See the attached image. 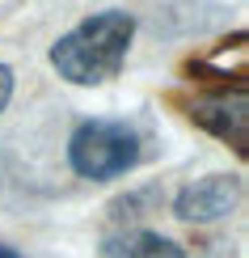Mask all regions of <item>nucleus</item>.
<instances>
[{
    "instance_id": "nucleus-1",
    "label": "nucleus",
    "mask_w": 249,
    "mask_h": 258,
    "mask_svg": "<svg viewBox=\"0 0 249 258\" xmlns=\"http://www.w3.org/2000/svg\"><path fill=\"white\" fill-rule=\"evenodd\" d=\"M131 38H135V17L123 9H106V13L76 21L51 47V63L72 85H102L118 77L127 51H131Z\"/></svg>"
},
{
    "instance_id": "nucleus-2",
    "label": "nucleus",
    "mask_w": 249,
    "mask_h": 258,
    "mask_svg": "<svg viewBox=\"0 0 249 258\" xmlns=\"http://www.w3.org/2000/svg\"><path fill=\"white\" fill-rule=\"evenodd\" d=\"M144 157L139 132L123 119H85L68 140V165L76 178L110 182L131 174Z\"/></svg>"
},
{
    "instance_id": "nucleus-3",
    "label": "nucleus",
    "mask_w": 249,
    "mask_h": 258,
    "mask_svg": "<svg viewBox=\"0 0 249 258\" xmlns=\"http://www.w3.org/2000/svg\"><path fill=\"white\" fill-rule=\"evenodd\" d=\"M241 203V178L236 174H207V178H194L178 190L173 199V212L190 224H207L220 220Z\"/></svg>"
},
{
    "instance_id": "nucleus-4",
    "label": "nucleus",
    "mask_w": 249,
    "mask_h": 258,
    "mask_svg": "<svg viewBox=\"0 0 249 258\" xmlns=\"http://www.w3.org/2000/svg\"><path fill=\"white\" fill-rule=\"evenodd\" d=\"M190 119L199 127H207L211 136L228 140V144L245 148V136H249V110H245V98L241 93H220V98H203L190 106Z\"/></svg>"
},
{
    "instance_id": "nucleus-5",
    "label": "nucleus",
    "mask_w": 249,
    "mask_h": 258,
    "mask_svg": "<svg viewBox=\"0 0 249 258\" xmlns=\"http://www.w3.org/2000/svg\"><path fill=\"white\" fill-rule=\"evenodd\" d=\"M102 254L106 258H186L178 241H169L165 233H152V229H131V233H118V237H106Z\"/></svg>"
},
{
    "instance_id": "nucleus-6",
    "label": "nucleus",
    "mask_w": 249,
    "mask_h": 258,
    "mask_svg": "<svg viewBox=\"0 0 249 258\" xmlns=\"http://www.w3.org/2000/svg\"><path fill=\"white\" fill-rule=\"evenodd\" d=\"M9 98H13V68L0 63V110L9 106Z\"/></svg>"
},
{
    "instance_id": "nucleus-7",
    "label": "nucleus",
    "mask_w": 249,
    "mask_h": 258,
    "mask_svg": "<svg viewBox=\"0 0 249 258\" xmlns=\"http://www.w3.org/2000/svg\"><path fill=\"white\" fill-rule=\"evenodd\" d=\"M0 258H21L17 250H9V245H0Z\"/></svg>"
}]
</instances>
